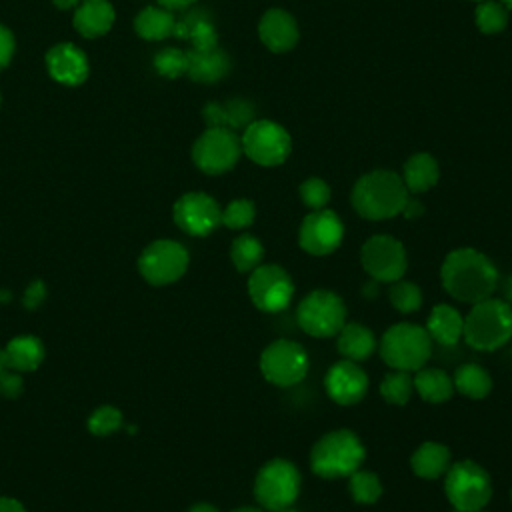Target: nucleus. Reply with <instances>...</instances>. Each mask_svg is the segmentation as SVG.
<instances>
[{
    "instance_id": "3",
    "label": "nucleus",
    "mask_w": 512,
    "mask_h": 512,
    "mask_svg": "<svg viewBox=\"0 0 512 512\" xmlns=\"http://www.w3.org/2000/svg\"><path fill=\"white\" fill-rule=\"evenodd\" d=\"M462 336L476 350H498L512 338V306L492 296L472 304L464 318Z\"/></svg>"
},
{
    "instance_id": "17",
    "label": "nucleus",
    "mask_w": 512,
    "mask_h": 512,
    "mask_svg": "<svg viewBox=\"0 0 512 512\" xmlns=\"http://www.w3.org/2000/svg\"><path fill=\"white\" fill-rule=\"evenodd\" d=\"M324 388L336 404L352 406L366 396L368 376L358 362L344 358L330 366L324 378Z\"/></svg>"
},
{
    "instance_id": "37",
    "label": "nucleus",
    "mask_w": 512,
    "mask_h": 512,
    "mask_svg": "<svg viewBox=\"0 0 512 512\" xmlns=\"http://www.w3.org/2000/svg\"><path fill=\"white\" fill-rule=\"evenodd\" d=\"M254 216H256L254 202L248 198H238V200H232L222 210V224L232 230H242L254 222Z\"/></svg>"
},
{
    "instance_id": "11",
    "label": "nucleus",
    "mask_w": 512,
    "mask_h": 512,
    "mask_svg": "<svg viewBox=\"0 0 512 512\" xmlns=\"http://www.w3.org/2000/svg\"><path fill=\"white\" fill-rule=\"evenodd\" d=\"M240 154V138L228 128H208L192 146L194 164L212 176L228 172L238 162Z\"/></svg>"
},
{
    "instance_id": "30",
    "label": "nucleus",
    "mask_w": 512,
    "mask_h": 512,
    "mask_svg": "<svg viewBox=\"0 0 512 512\" xmlns=\"http://www.w3.org/2000/svg\"><path fill=\"white\" fill-rule=\"evenodd\" d=\"M174 34L178 38L190 40L194 50H210V48H216V42H218L216 28L200 12H192V14H186L182 20H176Z\"/></svg>"
},
{
    "instance_id": "24",
    "label": "nucleus",
    "mask_w": 512,
    "mask_h": 512,
    "mask_svg": "<svg viewBox=\"0 0 512 512\" xmlns=\"http://www.w3.org/2000/svg\"><path fill=\"white\" fill-rule=\"evenodd\" d=\"M44 358V346L36 336H16L2 350L4 368L16 372L36 370Z\"/></svg>"
},
{
    "instance_id": "45",
    "label": "nucleus",
    "mask_w": 512,
    "mask_h": 512,
    "mask_svg": "<svg viewBox=\"0 0 512 512\" xmlns=\"http://www.w3.org/2000/svg\"><path fill=\"white\" fill-rule=\"evenodd\" d=\"M0 512H26V510H24V506L18 500L2 496L0 498Z\"/></svg>"
},
{
    "instance_id": "15",
    "label": "nucleus",
    "mask_w": 512,
    "mask_h": 512,
    "mask_svg": "<svg viewBox=\"0 0 512 512\" xmlns=\"http://www.w3.org/2000/svg\"><path fill=\"white\" fill-rule=\"evenodd\" d=\"M344 238V224L332 210H312L304 216L298 232L300 248L312 256L332 254Z\"/></svg>"
},
{
    "instance_id": "33",
    "label": "nucleus",
    "mask_w": 512,
    "mask_h": 512,
    "mask_svg": "<svg viewBox=\"0 0 512 512\" xmlns=\"http://www.w3.org/2000/svg\"><path fill=\"white\" fill-rule=\"evenodd\" d=\"M412 390H414V380L410 372H404V370L388 372L380 382V394L388 404L404 406L410 400Z\"/></svg>"
},
{
    "instance_id": "50",
    "label": "nucleus",
    "mask_w": 512,
    "mask_h": 512,
    "mask_svg": "<svg viewBox=\"0 0 512 512\" xmlns=\"http://www.w3.org/2000/svg\"><path fill=\"white\" fill-rule=\"evenodd\" d=\"M232 512H266L264 508H254V506H242V508H236Z\"/></svg>"
},
{
    "instance_id": "51",
    "label": "nucleus",
    "mask_w": 512,
    "mask_h": 512,
    "mask_svg": "<svg viewBox=\"0 0 512 512\" xmlns=\"http://www.w3.org/2000/svg\"><path fill=\"white\" fill-rule=\"evenodd\" d=\"M500 4H504L506 8H510V10H512V0H500Z\"/></svg>"
},
{
    "instance_id": "8",
    "label": "nucleus",
    "mask_w": 512,
    "mask_h": 512,
    "mask_svg": "<svg viewBox=\"0 0 512 512\" xmlns=\"http://www.w3.org/2000/svg\"><path fill=\"white\" fill-rule=\"evenodd\" d=\"M296 322L314 338L336 336L346 324V304L336 292L312 290L300 300Z\"/></svg>"
},
{
    "instance_id": "54",
    "label": "nucleus",
    "mask_w": 512,
    "mask_h": 512,
    "mask_svg": "<svg viewBox=\"0 0 512 512\" xmlns=\"http://www.w3.org/2000/svg\"><path fill=\"white\" fill-rule=\"evenodd\" d=\"M476 512H484V508H482V510H476Z\"/></svg>"
},
{
    "instance_id": "18",
    "label": "nucleus",
    "mask_w": 512,
    "mask_h": 512,
    "mask_svg": "<svg viewBox=\"0 0 512 512\" xmlns=\"http://www.w3.org/2000/svg\"><path fill=\"white\" fill-rule=\"evenodd\" d=\"M48 74L66 86H78L88 76L86 54L72 42L56 44L46 54Z\"/></svg>"
},
{
    "instance_id": "36",
    "label": "nucleus",
    "mask_w": 512,
    "mask_h": 512,
    "mask_svg": "<svg viewBox=\"0 0 512 512\" xmlns=\"http://www.w3.org/2000/svg\"><path fill=\"white\" fill-rule=\"evenodd\" d=\"M476 24L484 34H498L508 24V8L494 0H482L476 8Z\"/></svg>"
},
{
    "instance_id": "53",
    "label": "nucleus",
    "mask_w": 512,
    "mask_h": 512,
    "mask_svg": "<svg viewBox=\"0 0 512 512\" xmlns=\"http://www.w3.org/2000/svg\"><path fill=\"white\" fill-rule=\"evenodd\" d=\"M280 512H298V510H292V508H284V510H280Z\"/></svg>"
},
{
    "instance_id": "49",
    "label": "nucleus",
    "mask_w": 512,
    "mask_h": 512,
    "mask_svg": "<svg viewBox=\"0 0 512 512\" xmlns=\"http://www.w3.org/2000/svg\"><path fill=\"white\" fill-rule=\"evenodd\" d=\"M80 0H54V4L60 8V10H66V8H72L76 6Z\"/></svg>"
},
{
    "instance_id": "5",
    "label": "nucleus",
    "mask_w": 512,
    "mask_h": 512,
    "mask_svg": "<svg viewBox=\"0 0 512 512\" xmlns=\"http://www.w3.org/2000/svg\"><path fill=\"white\" fill-rule=\"evenodd\" d=\"M378 352L384 364H388L390 368L416 372L424 368L432 354V338L428 336L424 326L400 322L390 326L382 334L378 342Z\"/></svg>"
},
{
    "instance_id": "52",
    "label": "nucleus",
    "mask_w": 512,
    "mask_h": 512,
    "mask_svg": "<svg viewBox=\"0 0 512 512\" xmlns=\"http://www.w3.org/2000/svg\"><path fill=\"white\" fill-rule=\"evenodd\" d=\"M4 370V360H2V350H0V372Z\"/></svg>"
},
{
    "instance_id": "44",
    "label": "nucleus",
    "mask_w": 512,
    "mask_h": 512,
    "mask_svg": "<svg viewBox=\"0 0 512 512\" xmlns=\"http://www.w3.org/2000/svg\"><path fill=\"white\" fill-rule=\"evenodd\" d=\"M422 212H424V204L420 202V200H416V198H406V202H404V208H402V216L404 218H418V216H422Z\"/></svg>"
},
{
    "instance_id": "21",
    "label": "nucleus",
    "mask_w": 512,
    "mask_h": 512,
    "mask_svg": "<svg viewBox=\"0 0 512 512\" xmlns=\"http://www.w3.org/2000/svg\"><path fill=\"white\" fill-rule=\"evenodd\" d=\"M114 22V8L108 0H84L74 14V28L86 36L96 38L110 30Z\"/></svg>"
},
{
    "instance_id": "20",
    "label": "nucleus",
    "mask_w": 512,
    "mask_h": 512,
    "mask_svg": "<svg viewBox=\"0 0 512 512\" xmlns=\"http://www.w3.org/2000/svg\"><path fill=\"white\" fill-rule=\"evenodd\" d=\"M202 114L208 128H228L236 132L244 130L254 120V106L248 100L234 98L224 104L210 102L204 106Z\"/></svg>"
},
{
    "instance_id": "6",
    "label": "nucleus",
    "mask_w": 512,
    "mask_h": 512,
    "mask_svg": "<svg viewBox=\"0 0 512 512\" xmlns=\"http://www.w3.org/2000/svg\"><path fill=\"white\" fill-rule=\"evenodd\" d=\"M444 476L446 498L458 512L482 510L492 498V482L488 472L472 460L450 464Z\"/></svg>"
},
{
    "instance_id": "22",
    "label": "nucleus",
    "mask_w": 512,
    "mask_h": 512,
    "mask_svg": "<svg viewBox=\"0 0 512 512\" xmlns=\"http://www.w3.org/2000/svg\"><path fill=\"white\" fill-rule=\"evenodd\" d=\"M336 348L346 360L362 362L374 354V350L378 348V342L374 332L368 326L350 322L340 328Z\"/></svg>"
},
{
    "instance_id": "10",
    "label": "nucleus",
    "mask_w": 512,
    "mask_h": 512,
    "mask_svg": "<svg viewBox=\"0 0 512 512\" xmlns=\"http://www.w3.org/2000/svg\"><path fill=\"white\" fill-rule=\"evenodd\" d=\"M242 152L260 166H278L282 164L290 150V134L272 120H252L240 138Z\"/></svg>"
},
{
    "instance_id": "47",
    "label": "nucleus",
    "mask_w": 512,
    "mask_h": 512,
    "mask_svg": "<svg viewBox=\"0 0 512 512\" xmlns=\"http://www.w3.org/2000/svg\"><path fill=\"white\" fill-rule=\"evenodd\" d=\"M502 296H504L502 300L512 306V274H510V276L504 280V284H502Z\"/></svg>"
},
{
    "instance_id": "55",
    "label": "nucleus",
    "mask_w": 512,
    "mask_h": 512,
    "mask_svg": "<svg viewBox=\"0 0 512 512\" xmlns=\"http://www.w3.org/2000/svg\"><path fill=\"white\" fill-rule=\"evenodd\" d=\"M474 2H482V0H474Z\"/></svg>"
},
{
    "instance_id": "38",
    "label": "nucleus",
    "mask_w": 512,
    "mask_h": 512,
    "mask_svg": "<svg viewBox=\"0 0 512 512\" xmlns=\"http://www.w3.org/2000/svg\"><path fill=\"white\" fill-rule=\"evenodd\" d=\"M154 68L166 78H178L188 70V56L178 48H164L154 56Z\"/></svg>"
},
{
    "instance_id": "14",
    "label": "nucleus",
    "mask_w": 512,
    "mask_h": 512,
    "mask_svg": "<svg viewBox=\"0 0 512 512\" xmlns=\"http://www.w3.org/2000/svg\"><path fill=\"white\" fill-rule=\"evenodd\" d=\"M360 262L370 278L378 282L400 280L408 264L402 242L388 234L370 236L360 250Z\"/></svg>"
},
{
    "instance_id": "34",
    "label": "nucleus",
    "mask_w": 512,
    "mask_h": 512,
    "mask_svg": "<svg viewBox=\"0 0 512 512\" xmlns=\"http://www.w3.org/2000/svg\"><path fill=\"white\" fill-rule=\"evenodd\" d=\"M348 488L358 504H374L382 494L380 478L370 470H356L348 476Z\"/></svg>"
},
{
    "instance_id": "41",
    "label": "nucleus",
    "mask_w": 512,
    "mask_h": 512,
    "mask_svg": "<svg viewBox=\"0 0 512 512\" xmlns=\"http://www.w3.org/2000/svg\"><path fill=\"white\" fill-rule=\"evenodd\" d=\"M24 388V382L20 378V374L16 370H10V368H4L0 372V394L6 396V398H16L20 396Z\"/></svg>"
},
{
    "instance_id": "4",
    "label": "nucleus",
    "mask_w": 512,
    "mask_h": 512,
    "mask_svg": "<svg viewBox=\"0 0 512 512\" xmlns=\"http://www.w3.org/2000/svg\"><path fill=\"white\" fill-rule=\"evenodd\" d=\"M366 448L352 430H332L310 450V468L320 478L350 476L364 462Z\"/></svg>"
},
{
    "instance_id": "31",
    "label": "nucleus",
    "mask_w": 512,
    "mask_h": 512,
    "mask_svg": "<svg viewBox=\"0 0 512 512\" xmlns=\"http://www.w3.org/2000/svg\"><path fill=\"white\" fill-rule=\"evenodd\" d=\"M452 382H454V390H458L462 396L472 400L486 398L492 390V378L488 370L474 362H466L458 366L452 376Z\"/></svg>"
},
{
    "instance_id": "28",
    "label": "nucleus",
    "mask_w": 512,
    "mask_h": 512,
    "mask_svg": "<svg viewBox=\"0 0 512 512\" xmlns=\"http://www.w3.org/2000/svg\"><path fill=\"white\" fill-rule=\"evenodd\" d=\"M412 380H414V390L426 402L440 404L454 394L452 376H448L440 368H420L416 370V376Z\"/></svg>"
},
{
    "instance_id": "56",
    "label": "nucleus",
    "mask_w": 512,
    "mask_h": 512,
    "mask_svg": "<svg viewBox=\"0 0 512 512\" xmlns=\"http://www.w3.org/2000/svg\"><path fill=\"white\" fill-rule=\"evenodd\" d=\"M510 498H512V492H510Z\"/></svg>"
},
{
    "instance_id": "39",
    "label": "nucleus",
    "mask_w": 512,
    "mask_h": 512,
    "mask_svg": "<svg viewBox=\"0 0 512 512\" xmlns=\"http://www.w3.org/2000/svg\"><path fill=\"white\" fill-rule=\"evenodd\" d=\"M300 198L312 210H322L330 200V186L322 178H308L300 184Z\"/></svg>"
},
{
    "instance_id": "9",
    "label": "nucleus",
    "mask_w": 512,
    "mask_h": 512,
    "mask_svg": "<svg viewBox=\"0 0 512 512\" xmlns=\"http://www.w3.org/2000/svg\"><path fill=\"white\" fill-rule=\"evenodd\" d=\"M260 372L274 386H294L308 372V352L294 340H274L260 354Z\"/></svg>"
},
{
    "instance_id": "23",
    "label": "nucleus",
    "mask_w": 512,
    "mask_h": 512,
    "mask_svg": "<svg viewBox=\"0 0 512 512\" xmlns=\"http://www.w3.org/2000/svg\"><path fill=\"white\" fill-rule=\"evenodd\" d=\"M464 318L460 312L450 304H436L426 320V332L432 340L452 346L462 338Z\"/></svg>"
},
{
    "instance_id": "7",
    "label": "nucleus",
    "mask_w": 512,
    "mask_h": 512,
    "mask_svg": "<svg viewBox=\"0 0 512 512\" xmlns=\"http://www.w3.org/2000/svg\"><path fill=\"white\" fill-rule=\"evenodd\" d=\"M300 492V472L284 458H274L266 462L254 480L256 502L270 512H280L290 508Z\"/></svg>"
},
{
    "instance_id": "42",
    "label": "nucleus",
    "mask_w": 512,
    "mask_h": 512,
    "mask_svg": "<svg viewBox=\"0 0 512 512\" xmlns=\"http://www.w3.org/2000/svg\"><path fill=\"white\" fill-rule=\"evenodd\" d=\"M14 48H16V44H14L12 32L0 24V70H4L10 64V60L14 56Z\"/></svg>"
},
{
    "instance_id": "13",
    "label": "nucleus",
    "mask_w": 512,
    "mask_h": 512,
    "mask_svg": "<svg viewBox=\"0 0 512 512\" xmlns=\"http://www.w3.org/2000/svg\"><path fill=\"white\" fill-rule=\"evenodd\" d=\"M188 268V252L176 240H156L138 258V270L154 286L176 282Z\"/></svg>"
},
{
    "instance_id": "26",
    "label": "nucleus",
    "mask_w": 512,
    "mask_h": 512,
    "mask_svg": "<svg viewBox=\"0 0 512 512\" xmlns=\"http://www.w3.org/2000/svg\"><path fill=\"white\" fill-rule=\"evenodd\" d=\"M188 56V70L186 74L196 80V82H216L220 80L226 72H228V56L218 50V48H210V50H190L186 52Z\"/></svg>"
},
{
    "instance_id": "40",
    "label": "nucleus",
    "mask_w": 512,
    "mask_h": 512,
    "mask_svg": "<svg viewBox=\"0 0 512 512\" xmlns=\"http://www.w3.org/2000/svg\"><path fill=\"white\" fill-rule=\"evenodd\" d=\"M122 426V414L112 406H100L92 412L88 420V428L96 436H106Z\"/></svg>"
},
{
    "instance_id": "27",
    "label": "nucleus",
    "mask_w": 512,
    "mask_h": 512,
    "mask_svg": "<svg viewBox=\"0 0 512 512\" xmlns=\"http://www.w3.org/2000/svg\"><path fill=\"white\" fill-rule=\"evenodd\" d=\"M438 176H440V168H438V162L434 160V156H430L426 152H418L406 160L404 172H402V182H404L406 190H410L414 194H422L438 182Z\"/></svg>"
},
{
    "instance_id": "29",
    "label": "nucleus",
    "mask_w": 512,
    "mask_h": 512,
    "mask_svg": "<svg viewBox=\"0 0 512 512\" xmlns=\"http://www.w3.org/2000/svg\"><path fill=\"white\" fill-rule=\"evenodd\" d=\"M134 28H136V34L144 40H164L174 34L176 18L166 8L146 6L144 10L138 12L134 20Z\"/></svg>"
},
{
    "instance_id": "1",
    "label": "nucleus",
    "mask_w": 512,
    "mask_h": 512,
    "mask_svg": "<svg viewBox=\"0 0 512 512\" xmlns=\"http://www.w3.org/2000/svg\"><path fill=\"white\" fill-rule=\"evenodd\" d=\"M440 280L452 298L476 304L490 298L498 288V270L480 250L456 248L444 258Z\"/></svg>"
},
{
    "instance_id": "19",
    "label": "nucleus",
    "mask_w": 512,
    "mask_h": 512,
    "mask_svg": "<svg viewBox=\"0 0 512 512\" xmlns=\"http://www.w3.org/2000/svg\"><path fill=\"white\" fill-rule=\"evenodd\" d=\"M258 36L272 52H288L298 42V24L286 10L270 8L258 22Z\"/></svg>"
},
{
    "instance_id": "2",
    "label": "nucleus",
    "mask_w": 512,
    "mask_h": 512,
    "mask_svg": "<svg viewBox=\"0 0 512 512\" xmlns=\"http://www.w3.org/2000/svg\"><path fill=\"white\" fill-rule=\"evenodd\" d=\"M408 190L402 176L390 170H372L352 188V206L366 220H388L402 212Z\"/></svg>"
},
{
    "instance_id": "35",
    "label": "nucleus",
    "mask_w": 512,
    "mask_h": 512,
    "mask_svg": "<svg viewBox=\"0 0 512 512\" xmlns=\"http://www.w3.org/2000/svg\"><path fill=\"white\" fill-rule=\"evenodd\" d=\"M388 298H390V304L400 314H412L422 306V292H420L418 284L404 280V278L392 282Z\"/></svg>"
},
{
    "instance_id": "12",
    "label": "nucleus",
    "mask_w": 512,
    "mask_h": 512,
    "mask_svg": "<svg viewBox=\"0 0 512 512\" xmlns=\"http://www.w3.org/2000/svg\"><path fill=\"white\" fill-rule=\"evenodd\" d=\"M248 296L258 310L280 312L292 302L294 282L282 266L260 264L250 272Z\"/></svg>"
},
{
    "instance_id": "48",
    "label": "nucleus",
    "mask_w": 512,
    "mask_h": 512,
    "mask_svg": "<svg viewBox=\"0 0 512 512\" xmlns=\"http://www.w3.org/2000/svg\"><path fill=\"white\" fill-rule=\"evenodd\" d=\"M188 512H218L212 504H206V502H200V504H194Z\"/></svg>"
},
{
    "instance_id": "46",
    "label": "nucleus",
    "mask_w": 512,
    "mask_h": 512,
    "mask_svg": "<svg viewBox=\"0 0 512 512\" xmlns=\"http://www.w3.org/2000/svg\"><path fill=\"white\" fill-rule=\"evenodd\" d=\"M158 2L166 10H182V8H188L194 0H158Z\"/></svg>"
},
{
    "instance_id": "32",
    "label": "nucleus",
    "mask_w": 512,
    "mask_h": 512,
    "mask_svg": "<svg viewBox=\"0 0 512 512\" xmlns=\"http://www.w3.org/2000/svg\"><path fill=\"white\" fill-rule=\"evenodd\" d=\"M230 260L238 272H252L264 260V246L252 234H240L230 246Z\"/></svg>"
},
{
    "instance_id": "16",
    "label": "nucleus",
    "mask_w": 512,
    "mask_h": 512,
    "mask_svg": "<svg viewBox=\"0 0 512 512\" xmlns=\"http://www.w3.org/2000/svg\"><path fill=\"white\" fill-rule=\"evenodd\" d=\"M174 222L192 236H206L222 224L218 202L204 192H188L174 204Z\"/></svg>"
},
{
    "instance_id": "43",
    "label": "nucleus",
    "mask_w": 512,
    "mask_h": 512,
    "mask_svg": "<svg viewBox=\"0 0 512 512\" xmlns=\"http://www.w3.org/2000/svg\"><path fill=\"white\" fill-rule=\"evenodd\" d=\"M44 294H46L44 284H42L40 280H34V282L26 288V292H24V306H26V308H36V306L44 300Z\"/></svg>"
},
{
    "instance_id": "25",
    "label": "nucleus",
    "mask_w": 512,
    "mask_h": 512,
    "mask_svg": "<svg viewBox=\"0 0 512 512\" xmlns=\"http://www.w3.org/2000/svg\"><path fill=\"white\" fill-rule=\"evenodd\" d=\"M410 466L418 478L436 480L450 468V450L440 442H424L412 454Z\"/></svg>"
}]
</instances>
